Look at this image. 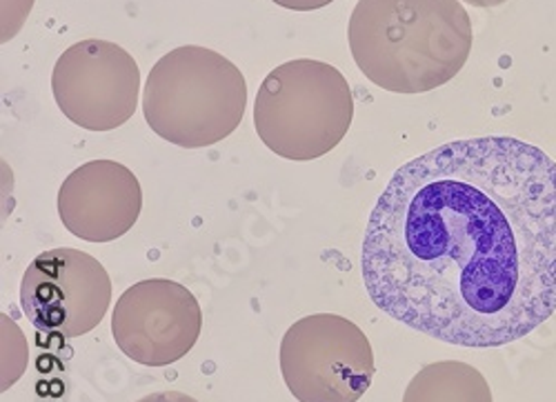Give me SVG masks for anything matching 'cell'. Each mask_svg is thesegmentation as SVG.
<instances>
[{"mask_svg": "<svg viewBox=\"0 0 556 402\" xmlns=\"http://www.w3.org/2000/svg\"><path fill=\"white\" fill-rule=\"evenodd\" d=\"M403 402H494L485 376L458 361L426 365L416 374L403 395Z\"/></svg>", "mask_w": 556, "mask_h": 402, "instance_id": "30bf717a", "label": "cell"}, {"mask_svg": "<svg viewBox=\"0 0 556 402\" xmlns=\"http://www.w3.org/2000/svg\"><path fill=\"white\" fill-rule=\"evenodd\" d=\"M361 74L394 94H426L466 67L475 31L458 0H358L348 23Z\"/></svg>", "mask_w": 556, "mask_h": 402, "instance_id": "7a4b0ae2", "label": "cell"}, {"mask_svg": "<svg viewBox=\"0 0 556 402\" xmlns=\"http://www.w3.org/2000/svg\"><path fill=\"white\" fill-rule=\"evenodd\" d=\"M281 374L299 402H358L377 374L375 351L356 323L314 314L286 332Z\"/></svg>", "mask_w": 556, "mask_h": 402, "instance_id": "5b68a950", "label": "cell"}, {"mask_svg": "<svg viewBox=\"0 0 556 402\" xmlns=\"http://www.w3.org/2000/svg\"><path fill=\"white\" fill-rule=\"evenodd\" d=\"M136 402H199V400L188 393H182V391H156V393H150Z\"/></svg>", "mask_w": 556, "mask_h": 402, "instance_id": "4fadbf2b", "label": "cell"}, {"mask_svg": "<svg viewBox=\"0 0 556 402\" xmlns=\"http://www.w3.org/2000/svg\"><path fill=\"white\" fill-rule=\"evenodd\" d=\"M203 311L180 283L152 278L131 285L116 300L112 336L118 349L143 367H167L199 342Z\"/></svg>", "mask_w": 556, "mask_h": 402, "instance_id": "ba28073f", "label": "cell"}, {"mask_svg": "<svg viewBox=\"0 0 556 402\" xmlns=\"http://www.w3.org/2000/svg\"><path fill=\"white\" fill-rule=\"evenodd\" d=\"M361 274L383 314L445 345L526 338L556 311V163L509 137L405 163L369 213Z\"/></svg>", "mask_w": 556, "mask_h": 402, "instance_id": "6da1fadb", "label": "cell"}, {"mask_svg": "<svg viewBox=\"0 0 556 402\" xmlns=\"http://www.w3.org/2000/svg\"><path fill=\"white\" fill-rule=\"evenodd\" d=\"M143 209V190L134 171L116 160L76 167L59 190V216L70 234L87 243L123 238Z\"/></svg>", "mask_w": 556, "mask_h": 402, "instance_id": "9c48e42d", "label": "cell"}, {"mask_svg": "<svg viewBox=\"0 0 556 402\" xmlns=\"http://www.w3.org/2000/svg\"><path fill=\"white\" fill-rule=\"evenodd\" d=\"M354 96L332 65L296 59L271 69L256 94L254 127L263 145L286 160H316L348 137Z\"/></svg>", "mask_w": 556, "mask_h": 402, "instance_id": "277c9868", "label": "cell"}, {"mask_svg": "<svg viewBox=\"0 0 556 402\" xmlns=\"http://www.w3.org/2000/svg\"><path fill=\"white\" fill-rule=\"evenodd\" d=\"M52 94L74 125L87 131H112L136 114L141 69L121 44L87 38L59 56Z\"/></svg>", "mask_w": 556, "mask_h": 402, "instance_id": "52a82bcc", "label": "cell"}, {"mask_svg": "<svg viewBox=\"0 0 556 402\" xmlns=\"http://www.w3.org/2000/svg\"><path fill=\"white\" fill-rule=\"evenodd\" d=\"M463 3H468L472 8H481V10H490V8H501L505 5L507 0H463Z\"/></svg>", "mask_w": 556, "mask_h": 402, "instance_id": "5bb4252c", "label": "cell"}, {"mask_svg": "<svg viewBox=\"0 0 556 402\" xmlns=\"http://www.w3.org/2000/svg\"><path fill=\"white\" fill-rule=\"evenodd\" d=\"M34 0H3V42H10L25 25Z\"/></svg>", "mask_w": 556, "mask_h": 402, "instance_id": "8fae6325", "label": "cell"}, {"mask_svg": "<svg viewBox=\"0 0 556 402\" xmlns=\"http://www.w3.org/2000/svg\"><path fill=\"white\" fill-rule=\"evenodd\" d=\"M112 302L105 267L87 251L59 247L38 254L21 283L27 321L45 334L78 338L97 329Z\"/></svg>", "mask_w": 556, "mask_h": 402, "instance_id": "8992f818", "label": "cell"}, {"mask_svg": "<svg viewBox=\"0 0 556 402\" xmlns=\"http://www.w3.org/2000/svg\"><path fill=\"white\" fill-rule=\"evenodd\" d=\"M248 109V80L223 54L185 44L150 69L143 114L163 141L182 147H212L237 131Z\"/></svg>", "mask_w": 556, "mask_h": 402, "instance_id": "3957f363", "label": "cell"}, {"mask_svg": "<svg viewBox=\"0 0 556 402\" xmlns=\"http://www.w3.org/2000/svg\"><path fill=\"white\" fill-rule=\"evenodd\" d=\"M271 3L292 12H314L320 8H328L334 0H271Z\"/></svg>", "mask_w": 556, "mask_h": 402, "instance_id": "7c38bea8", "label": "cell"}]
</instances>
